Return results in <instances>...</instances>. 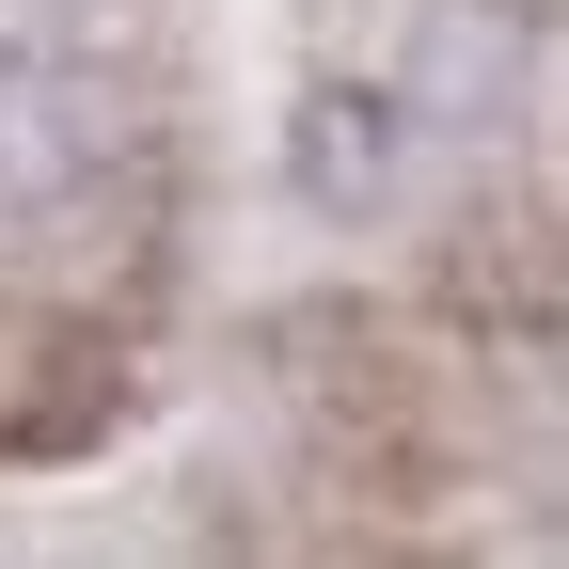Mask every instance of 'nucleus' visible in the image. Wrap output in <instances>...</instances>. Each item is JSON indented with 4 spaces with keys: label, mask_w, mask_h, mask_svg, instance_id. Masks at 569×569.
<instances>
[]
</instances>
